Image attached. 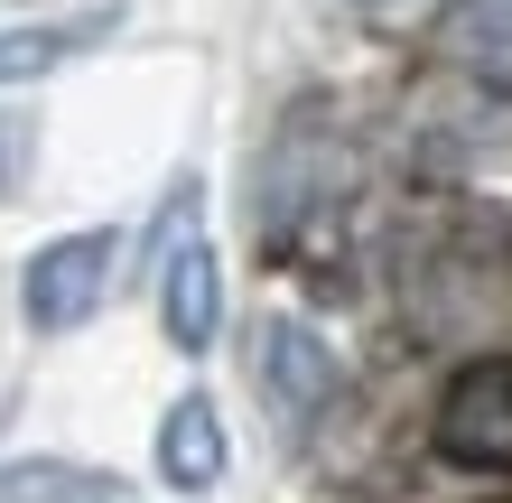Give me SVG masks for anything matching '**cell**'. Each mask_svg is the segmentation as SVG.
I'll use <instances>...</instances> for the list:
<instances>
[{
  "mask_svg": "<svg viewBox=\"0 0 512 503\" xmlns=\"http://www.w3.org/2000/svg\"><path fill=\"white\" fill-rule=\"evenodd\" d=\"M112 271H122V233L112 224H84V233H56V243L28 252L19 271V308L38 336H75L84 317L112 299Z\"/></svg>",
  "mask_w": 512,
  "mask_h": 503,
  "instance_id": "cell-1",
  "label": "cell"
},
{
  "mask_svg": "<svg viewBox=\"0 0 512 503\" xmlns=\"http://www.w3.org/2000/svg\"><path fill=\"white\" fill-rule=\"evenodd\" d=\"M159 327L177 354H205L224 327V271H215V243L196 233V187H177L168 205V252H159Z\"/></svg>",
  "mask_w": 512,
  "mask_h": 503,
  "instance_id": "cell-2",
  "label": "cell"
},
{
  "mask_svg": "<svg viewBox=\"0 0 512 503\" xmlns=\"http://www.w3.org/2000/svg\"><path fill=\"white\" fill-rule=\"evenodd\" d=\"M438 457L485 466V476L512 466V354H485V364H466L457 382H447V401H438Z\"/></svg>",
  "mask_w": 512,
  "mask_h": 503,
  "instance_id": "cell-3",
  "label": "cell"
},
{
  "mask_svg": "<svg viewBox=\"0 0 512 503\" xmlns=\"http://www.w3.org/2000/svg\"><path fill=\"white\" fill-rule=\"evenodd\" d=\"M261 382H270V401L289 410V420H317L326 401L345 392V364H336V345H326L317 327H298V317H261Z\"/></svg>",
  "mask_w": 512,
  "mask_h": 503,
  "instance_id": "cell-4",
  "label": "cell"
},
{
  "mask_svg": "<svg viewBox=\"0 0 512 503\" xmlns=\"http://www.w3.org/2000/svg\"><path fill=\"white\" fill-rule=\"evenodd\" d=\"M112 28H122V10H75V19H19V28H0V84H38L56 66H75V56L103 47Z\"/></svg>",
  "mask_w": 512,
  "mask_h": 503,
  "instance_id": "cell-5",
  "label": "cell"
},
{
  "mask_svg": "<svg viewBox=\"0 0 512 503\" xmlns=\"http://www.w3.org/2000/svg\"><path fill=\"white\" fill-rule=\"evenodd\" d=\"M224 466H233V448H224L215 401H205V392L168 401V420H159V476H168L177 494H215V485H224Z\"/></svg>",
  "mask_w": 512,
  "mask_h": 503,
  "instance_id": "cell-6",
  "label": "cell"
},
{
  "mask_svg": "<svg viewBox=\"0 0 512 503\" xmlns=\"http://www.w3.org/2000/svg\"><path fill=\"white\" fill-rule=\"evenodd\" d=\"M0 503H122V476L75 466V457H10L0 466Z\"/></svg>",
  "mask_w": 512,
  "mask_h": 503,
  "instance_id": "cell-7",
  "label": "cell"
},
{
  "mask_svg": "<svg viewBox=\"0 0 512 503\" xmlns=\"http://www.w3.org/2000/svg\"><path fill=\"white\" fill-rule=\"evenodd\" d=\"M438 47L457 56L466 75L512 84V0H457V10H447V28H438Z\"/></svg>",
  "mask_w": 512,
  "mask_h": 503,
  "instance_id": "cell-8",
  "label": "cell"
},
{
  "mask_svg": "<svg viewBox=\"0 0 512 503\" xmlns=\"http://www.w3.org/2000/svg\"><path fill=\"white\" fill-rule=\"evenodd\" d=\"M0 177H10V140H0Z\"/></svg>",
  "mask_w": 512,
  "mask_h": 503,
  "instance_id": "cell-9",
  "label": "cell"
},
{
  "mask_svg": "<svg viewBox=\"0 0 512 503\" xmlns=\"http://www.w3.org/2000/svg\"><path fill=\"white\" fill-rule=\"evenodd\" d=\"M336 10H373V0H336Z\"/></svg>",
  "mask_w": 512,
  "mask_h": 503,
  "instance_id": "cell-10",
  "label": "cell"
}]
</instances>
